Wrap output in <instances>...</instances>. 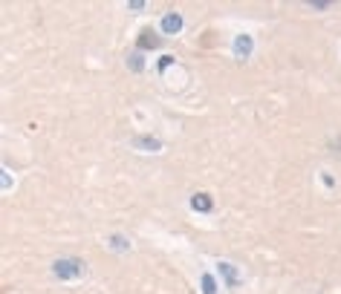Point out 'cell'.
<instances>
[{
	"label": "cell",
	"mask_w": 341,
	"mask_h": 294,
	"mask_svg": "<svg viewBox=\"0 0 341 294\" xmlns=\"http://www.w3.org/2000/svg\"><path fill=\"white\" fill-rule=\"evenodd\" d=\"M246 52H252V38H246V35H240V38H237V55L243 58Z\"/></svg>",
	"instance_id": "cell-5"
},
{
	"label": "cell",
	"mask_w": 341,
	"mask_h": 294,
	"mask_svg": "<svg viewBox=\"0 0 341 294\" xmlns=\"http://www.w3.org/2000/svg\"><path fill=\"white\" fill-rule=\"evenodd\" d=\"M142 49H156V47H162V40H159V35L154 32V26H145L142 32H139V40H136Z\"/></svg>",
	"instance_id": "cell-2"
},
{
	"label": "cell",
	"mask_w": 341,
	"mask_h": 294,
	"mask_svg": "<svg viewBox=\"0 0 341 294\" xmlns=\"http://www.w3.org/2000/svg\"><path fill=\"white\" fill-rule=\"evenodd\" d=\"M203 286H205V294H214V280L208 274H203Z\"/></svg>",
	"instance_id": "cell-7"
},
{
	"label": "cell",
	"mask_w": 341,
	"mask_h": 294,
	"mask_svg": "<svg viewBox=\"0 0 341 294\" xmlns=\"http://www.w3.org/2000/svg\"><path fill=\"white\" fill-rule=\"evenodd\" d=\"M191 208H194V211H203V214H208V211H211V196H208V193H194V196H191Z\"/></svg>",
	"instance_id": "cell-3"
},
{
	"label": "cell",
	"mask_w": 341,
	"mask_h": 294,
	"mask_svg": "<svg viewBox=\"0 0 341 294\" xmlns=\"http://www.w3.org/2000/svg\"><path fill=\"white\" fill-rule=\"evenodd\" d=\"M133 144H136V147H147V150H159V147H162L159 142H151V139H136Z\"/></svg>",
	"instance_id": "cell-6"
},
{
	"label": "cell",
	"mask_w": 341,
	"mask_h": 294,
	"mask_svg": "<svg viewBox=\"0 0 341 294\" xmlns=\"http://www.w3.org/2000/svg\"><path fill=\"white\" fill-rule=\"evenodd\" d=\"M55 274H58V277H78V274H84V265L78 260L55 262Z\"/></svg>",
	"instance_id": "cell-1"
},
{
	"label": "cell",
	"mask_w": 341,
	"mask_h": 294,
	"mask_svg": "<svg viewBox=\"0 0 341 294\" xmlns=\"http://www.w3.org/2000/svg\"><path fill=\"white\" fill-rule=\"evenodd\" d=\"M162 29H165L168 35L179 32V29H182V17H179V15H174V12H170V15H165V20H162Z\"/></svg>",
	"instance_id": "cell-4"
}]
</instances>
